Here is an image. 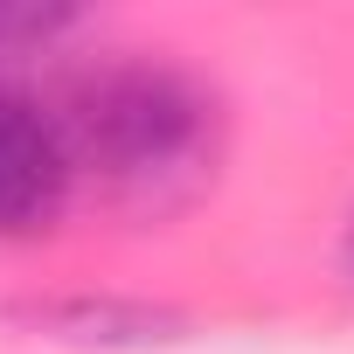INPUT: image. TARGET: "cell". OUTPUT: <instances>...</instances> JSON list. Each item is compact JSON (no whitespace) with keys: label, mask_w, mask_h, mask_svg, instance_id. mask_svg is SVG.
<instances>
[{"label":"cell","mask_w":354,"mask_h":354,"mask_svg":"<svg viewBox=\"0 0 354 354\" xmlns=\"http://www.w3.org/2000/svg\"><path fill=\"white\" fill-rule=\"evenodd\" d=\"M77 181L125 216H181L223 167V97L167 56H118L70 91L63 111Z\"/></svg>","instance_id":"1"},{"label":"cell","mask_w":354,"mask_h":354,"mask_svg":"<svg viewBox=\"0 0 354 354\" xmlns=\"http://www.w3.org/2000/svg\"><path fill=\"white\" fill-rule=\"evenodd\" d=\"M77 195V153L63 111L0 84V243L42 236Z\"/></svg>","instance_id":"2"},{"label":"cell","mask_w":354,"mask_h":354,"mask_svg":"<svg viewBox=\"0 0 354 354\" xmlns=\"http://www.w3.org/2000/svg\"><path fill=\"white\" fill-rule=\"evenodd\" d=\"M35 326H49V333H63V340L139 347V340H174L181 313H167V306H132V299H63V306H35Z\"/></svg>","instance_id":"3"},{"label":"cell","mask_w":354,"mask_h":354,"mask_svg":"<svg viewBox=\"0 0 354 354\" xmlns=\"http://www.w3.org/2000/svg\"><path fill=\"white\" fill-rule=\"evenodd\" d=\"M77 28L70 8H0V63H15V56H35L49 42H63Z\"/></svg>","instance_id":"4"},{"label":"cell","mask_w":354,"mask_h":354,"mask_svg":"<svg viewBox=\"0 0 354 354\" xmlns=\"http://www.w3.org/2000/svg\"><path fill=\"white\" fill-rule=\"evenodd\" d=\"M347 250H354V243H347Z\"/></svg>","instance_id":"5"}]
</instances>
